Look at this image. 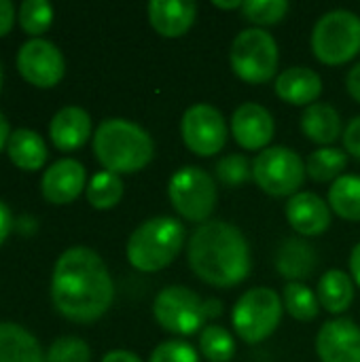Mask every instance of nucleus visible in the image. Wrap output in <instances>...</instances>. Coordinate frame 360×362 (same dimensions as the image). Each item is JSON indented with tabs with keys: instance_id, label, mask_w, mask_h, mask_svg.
Here are the masks:
<instances>
[{
	"instance_id": "f257e3e1",
	"label": "nucleus",
	"mask_w": 360,
	"mask_h": 362,
	"mask_svg": "<svg viewBox=\"0 0 360 362\" xmlns=\"http://www.w3.org/2000/svg\"><path fill=\"white\" fill-rule=\"evenodd\" d=\"M51 299L55 310L72 322L100 320L115 299V284L102 257L87 246L62 252L51 276Z\"/></svg>"
},
{
	"instance_id": "f03ea898",
	"label": "nucleus",
	"mask_w": 360,
	"mask_h": 362,
	"mask_svg": "<svg viewBox=\"0 0 360 362\" xmlns=\"http://www.w3.org/2000/svg\"><path fill=\"white\" fill-rule=\"evenodd\" d=\"M189 265L202 282L231 288L250 274V246L236 225L208 221L189 240Z\"/></svg>"
},
{
	"instance_id": "7ed1b4c3",
	"label": "nucleus",
	"mask_w": 360,
	"mask_h": 362,
	"mask_svg": "<svg viewBox=\"0 0 360 362\" xmlns=\"http://www.w3.org/2000/svg\"><path fill=\"white\" fill-rule=\"evenodd\" d=\"M93 153L106 172L117 176L144 170L155 157V144L146 129L127 119H106L93 136Z\"/></svg>"
},
{
	"instance_id": "20e7f679",
	"label": "nucleus",
	"mask_w": 360,
	"mask_h": 362,
	"mask_svg": "<svg viewBox=\"0 0 360 362\" xmlns=\"http://www.w3.org/2000/svg\"><path fill=\"white\" fill-rule=\"evenodd\" d=\"M185 227L172 216L144 221L127 240V261L144 274H155L172 265L185 246Z\"/></svg>"
},
{
	"instance_id": "39448f33",
	"label": "nucleus",
	"mask_w": 360,
	"mask_h": 362,
	"mask_svg": "<svg viewBox=\"0 0 360 362\" xmlns=\"http://www.w3.org/2000/svg\"><path fill=\"white\" fill-rule=\"evenodd\" d=\"M312 51L327 66H342L360 53V17L352 11L323 15L312 32Z\"/></svg>"
},
{
	"instance_id": "423d86ee",
	"label": "nucleus",
	"mask_w": 360,
	"mask_h": 362,
	"mask_svg": "<svg viewBox=\"0 0 360 362\" xmlns=\"http://www.w3.org/2000/svg\"><path fill=\"white\" fill-rule=\"evenodd\" d=\"M278 42L267 30L248 28L233 38L229 62L236 76L246 83L261 85L272 81L278 70Z\"/></svg>"
},
{
	"instance_id": "0eeeda50",
	"label": "nucleus",
	"mask_w": 360,
	"mask_h": 362,
	"mask_svg": "<svg viewBox=\"0 0 360 362\" xmlns=\"http://www.w3.org/2000/svg\"><path fill=\"white\" fill-rule=\"evenodd\" d=\"M168 195L174 210L189 223H206L219 199L214 178L197 165L180 168L170 178Z\"/></svg>"
},
{
	"instance_id": "6e6552de",
	"label": "nucleus",
	"mask_w": 360,
	"mask_h": 362,
	"mask_svg": "<svg viewBox=\"0 0 360 362\" xmlns=\"http://www.w3.org/2000/svg\"><path fill=\"white\" fill-rule=\"evenodd\" d=\"M282 301L274 288L246 291L233 308V329L246 344L265 341L282 320Z\"/></svg>"
},
{
	"instance_id": "1a4fd4ad",
	"label": "nucleus",
	"mask_w": 360,
	"mask_h": 362,
	"mask_svg": "<svg viewBox=\"0 0 360 362\" xmlns=\"http://www.w3.org/2000/svg\"><path fill=\"white\" fill-rule=\"evenodd\" d=\"M303 159L286 146H269L261 151L252 163V176L261 191L274 197H293L306 180Z\"/></svg>"
},
{
	"instance_id": "9d476101",
	"label": "nucleus",
	"mask_w": 360,
	"mask_h": 362,
	"mask_svg": "<svg viewBox=\"0 0 360 362\" xmlns=\"http://www.w3.org/2000/svg\"><path fill=\"white\" fill-rule=\"evenodd\" d=\"M153 314L161 329L182 337L197 333L208 320L206 301L187 286H166L155 297Z\"/></svg>"
},
{
	"instance_id": "9b49d317",
	"label": "nucleus",
	"mask_w": 360,
	"mask_h": 362,
	"mask_svg": "<svg viewBox=\"0 0 360 362\" xmlns=\"http://www.w3.org/2000/svg\"><path fill=\"white\" fill-rule=\"evenodd\" d=\"M180 134L191 153L197 157H212L221 153L227 142L225 117L210 104H195L182 115Z\"/></svg>"
},
{
	"instance_id": "f8f14e48",
	"label": "nucleus",
	"mask_w": 360,
	"mask_h": 362,
	"mask_svg": "<svg viewBox=\"0 0 360 362\" xmlns=\"http://www.w3.org/2000/svg\"><path fill=\"white\" fill-rule=\"evenodd\" d=\"M17 70L34 87H55L66 72L62 51L45 38H30L17 51Z\"/></svg>"
},
{
	"instance_id": "ddd939ff",
	"label": "nucleus",
	"mask_w": 360,
	"mask_h": 362,
	"mask_svg": "<svg viewBox=\"0 0 360 362\" xmlns=\"http://www.w3.org/2000/svg\"><path fill=\"white\" fill-rule=\"evenodd\" d=\"M316 352L323 362H360V327L350 318H335L320 327Z\"/></svg>"
},
{
	"instance_id": "4468645a",
	"label": "nucleus",
	"mask_w": 360,
	"mask_h": 362,
	"mask_svg": "<svg viewBox=\"0 0 360 362\" xmlns=\"http://www.w3.org/2000/svg\"><path fill=\"white\" fill-rule=\"evenodd\" d=\"M276 132L274 117L269 110L257 102H246L236 108L231 117V134L233 140L246 151H265Z\"/></svg>"
},
{
	"instance_id": "2eb2a0df",
	"label": "nucleus",
	"mask_w": 360,
	"mask_h": 362,
	"mask_svg": "<svg viewBox=\"0 0 360 362\" xmlns=\"http://www.w3.org/2000/svg\"><path fill=\"white\" fill-rule=\"evenodd\" d=\"M85 165L76 159H59L40 178V193L53 206L72 204L85 189Z\"/></svg>"
},
{
	"instance_id": "dca6fc26",
	"label": "nucleus",
	"mask_w": 360,
	"mask_h": 362,
	"mask_svg": "<svg viewBox=\"0 0 360 362\" xmlns=\"http://www.w3.org/2000/svg\"><path fill=\"white\" fill-rule=\"evenodd\" d=\"M289 225L303 238L323 235L331 227V208L316 193H297L286 204Z\"/></svg>"
},
{
	"instance_id": "f3484780",
	"label": "nucleus",
	"mask_w": 360,
	"mask_h": 362,
	"mask_svg": "<svg viewBox=\"0 0 360 362\" xmlns=\"http://www.w3.org/2000/svg\"><path fill=\"white\" fill-rule=\"evenodd\" d=\"M197 17V6L191 0H151L149 21L157 34L178 38L189 32Z\"/></svg>"
},
{
	"instance_id": "a211bd4d",
	"label": "nucleus",
	"mask_w": 360,
	"mask_h": 362,
	"mask_svg": "<svg viewBox=\"0 0 360 362\" xmlns=\"http://www.w3.org/2000/svg\"><path fill=\"white\" fill-rule=\"evenodd\" d=\"M49 136L59 151H76L91 136V117L81 106H64L49 123Z\"/></svg>"
},
{
	"instance_id": "6ab92c4d",
	"label": "nucleus",
	"mask_w": 360,
	"mask_h": 362,
	"mask_svg": "<svg viewBox=\"0 0 360 362\" xmlns=\"http://www.w3.org/2000/svg\"><path fill=\"white\" fill-rule=\"evenodd\" d=\"M276 93L280 100L293 106H312L323 93V78L303 66L284 70L276 78Z\"/></svg>"
},
{
	"instance_id": "aec40b11",
	"label": "nucleus",
	"mask_w": 360,
	"mask_h": 362,
	"mask_svg": "<svg viewBox=\"0 0 360 362\" xmlns=\"http://www.w3.org/2000/svg\"><path fill=\"white\" fill-rule=\"evenodd\" d=\"M276 267L289 282H303L314 276L318 267V255L310 242L301 238H289L278 248Z\"/></svg>"
},
{
	"instance_id": "412c9836",
	"label": "nucleus",
	"mask_w": 360,
	"mask_h": 362,
	"mask_svg": "<svg viewBox=\"0 0 360 362\" xmlns=\"http://www.w3.org/2000/svg\"><path fill=\"white\" fill-rule=\"evenodd\" d=\"M0 362H47V356L28 329L0 322Z\"/></svg>"
},
{
	"instance_id": "4be33fe9",
	"label": "nucleus",
	"mask_w": 360,
	"mask_h": 362,
	"mask_svg": "<svg viewBox=\"0 0 360 362\" xmlns=\"http://www.w3.org/2000/svg\"><path fill=\"white\" fill-rule=\"evenodd\" d=\"M6 153L13 165H17L23 172H36L45 165L49 151L42 140V136L34 129L19 127L11 134V140L6 144Z\"/></svg>"
},
{
	"instance_id": "5701e85b",
	"label": "nucleus",
	"mask_w": 360,
	"mask_h": 362,
	"mask_svg": "<svg viewBox=\"0 0 360 362\" xmlns=\"http://www.w3.org/2000/svg\"><path fill=\"white\" fill-rule=\"evenodd\" d=\"M301 129L308 140L316 144H333L342 136V119L339 112L325 102H316L303 110L301 117Z\"/></svg>"
},
{
	"instance_id": "b1692460",
	"label": "nucleus",
	"mask_w": 360,
	"mask_h": 362,
	"mask_svg": "<svg viewBox=\"0 0 360 362\" xmlns=\"http://www.w3.org/2000/svg\"><path fill=\"white\" fill-rule=\"evenodd\" d=\"M318 301L329 314L346 312L354 301V282L342 269H329L318 282Z\"/></svg>"
},
{
	"instance_id": "393cba45",
	"label": "nucleus",
	"mask_w": 360,
	"mask_h": 362,
	"mask_svg": "<svg viewBox=\"0 0 360 362\" xmlns=\"http://www.w3.org/2000/svg\"><path fill=\"white\" fill-rule=\"evenodd\" d=\"M329 206L344 221L360 223V176H339L329 189Z\"/></svg>"
},
{
	"instance_id": "a878e982",
	"label": "nucleus",
	"mask_w": 360,
	"mask_h": 362,
	"mask_svg": "<svg viewBox=\"0 0 360 362\" xmlns=\"http://www.w3.org/2000/svg\"><path fill=\"white\" fill-rule=\"evenodd\" d=\"M348 165V155L339 148H331V146H323L318 151H314L308 157L306 163V172L312 180L316 182H329V180H337L339 176H344V168Z\"/></svg>"
},
{
	"instance_id": "bb28decb",
	"label": "nucleus",
	"mask_w": 360,
	"mask_h": 362,
	"mask_svg": "<svg viewBox=\"0 0 360 362\" xmlns=\"http://www.w3.org/2000/svg\"><path fill=\"white\" fill-rule=\"evenodd\" d=\"M123 197V180L112 172H98L87 185V202L95 210H110Z\"/></svg>"
},
{
	"instance_id": "cd10ccee",
	"label": "nucleus",
	"mask_w": 360,
	"mask_h": 362,
	"mask_svg": "<svg viewBox=\"0 0 360 362\" xmlns=\"http://www.w3.org/2000/svg\"><path fill=\"white\" fill-rule=\"evenodd\" d=\"M284 308L295 320L310 322L318 316L320 301L318 295L312 288H308L303 282H289L284 286Z\"/></svg>"
},
{
	"instance_id": "c85d7f7f",
	"label": "nucleus",
	"mask_w": 360,
	"mask_h": 362,
	"mask_svg": "<svg viewBox=\"0 0 360 362\" xmlns=\"http://www.w3.org/2000/svg\"><path fill=\"white\" fill-rule=\"evenodd\" d=\"M199 350L210 362H229L236 356V339L219 325H210L202 331Z\"/></svg>"
},
{
	"instance_id": "c756f323",
	"label": "nucleus",
	"mask_w": 360,
	"mask_h": 362,
	"mask_svg": "<svg viewBox=\"0 0 360 362\" xmlns=\"http://www.w3.org/2000/svg\"><path fill=\"white\" fill-rule=\"evenodd\" d=\"M17 19L25 34L40 38L53 23V6L47 0H23Z\"/></svg>"
},
{
	"instance_id": "7c9ffc66",
	"label": "nucleus",
	"mask_w": 360,
	"mask_h": 362,
	"mask_svg": "<svg viewBox=\"0 0 360 362\" xmlns=\"http://www.w3.org/2000/svg\"><path fill=\"white\" fill-rule=\"evenodd\" d=\"M216 178L229 189H238L246 185L252 176V163L244 155H227L216 163Z\"/></svg>"
},
{
	"instance_id": "2f4dec72",
	"label": "nucleus",
	"mask_w": 360,
	"mask_h": 362,
	"mask_svg": "<svg viewBox=\"0 0 360 362\" xmlns=\"http://www.w3.org/2000/svg\"><path fill=\"white\" fill-rule=\"evenodd\" d=\"M242 13L257 25H272L284 19L289 13L286 0H248L242 4Z\"/></svg>"
},
{
	"instance_id": "473e14b6",
	"label": "nucleus",
	"mask_w": 360,
	"mask_h": 362,
	"mask_svg": "<svg viewBox=\"0 0 360 362\" xmlns=\"http://www.w3.org/2000/svg\"><path fill=\"white\" fill-rule=\"evenodd\" d=\"M91 350L89 346L79 337H57L49 350L47 362H89Z\"/></svg>"
},
{
	"instance_id": "72a5a7b5",
	"label": "nucleus",
	"mask_w": 360,
	"mask_h": 362,
	"mask_svg": "<svg viewBox=\"0 0 360 362\" xmlns=\"http://www.w3.org/2000/svg\"><path fill=\"white\" fill-rule=\"evenodd\" d=\"M149 362H199V356L191 344L180 339H170L153 350Z\"/></svg>"
},
{
	"instance_id": "f704fd0d",
	"label": "nucleus",
	"mask_w": 360,
	"mask_h": 362,
	"mask_svg": "<svg viewBox=\"0 0 360 362\" xmlns=\"http://www.w3.org/2000/svg\"><path fill=\"white\" fill-rule=\"evenodd\" d=\"M344 146L350 155L360 159V115L354 117L344 132Z\"/></svg>"
},
{
	"instance_id": "c9c22d12",
	"label": "nucleus",
	"mask_w": 360,
	"mask_h": 362,
	"mask_svg": "<svg viewBox=\"0 0 360 362\" xmlns=\"http://www.w3.org/2000/svg\"><path fill=\"white\" fill-rule=\"evenodd\" d=\"M15 23V6L8 0H0V38L11 32Z\"/></svg>"
},
{
	"instance_id": "e433bc0d",
	"label": "nucleus",
	"mask_w": 360,
	"mask_h": 362,
	"mask_svg": "<svg viewBox=\"0 0 360 362\" xmlns=\"http://www.w3.org/2000/svg\"><path fill=\"white\" fill-rule=\"evenodd\" d=\"M13 229V216H11V210L6 208L4 202H0V246L4 244V240L8 238Z\"/></svg>"
},
{
	"instance_id": "4c0bfd02",
	"label": "nucleus",
	"mask_w": 360,
	"mask_h": 362,
	"mask_svg": "<svg viewBox=\"0 0 360 362\" xmlns=\"http://www.w3.org/2000/svg\"><path fill=\"white\" fill-rule=\"evenodd\" d=\"M346 87L350 91V95L360 104V64H356L350 72H348V78H346Z\"/></svg>"
},
{
	"instance_id": "58836bf2",
	"label": "nucleus",
	"mask_w": 360,
	"mask_h": 362,
	"mask_svg": "<svg viewBox=\"0 0 360 362\" xmlns=\"http://www.w3.org/2000/svg\"><path fill=\"white\" fill-rule=\"evenodd\" d=\"M102 362H142L134 352H127V350H112L108 354H104Z\"/></svg>"
},
{
	"instance_id": "ea45409f",
	"label": "nucleus",
	"mask_w": 360,
	"mask_h": 362,
	"mask_svg": "<svg viewBox=\"0 0 360 362\" xmlns=\"http://www.w3.org/2000/svg\"><path fill=\"white\" fill-rule=\"evenodd\" d=\"M350 272H352V278L354 282L359 284L360 288V242L352 248V257H350Z\"/></svg>"
},
{
	"instance_id": "a19ab883",
	"label": "nucleus",
	"mask_w": 360,
	"mask_h": 362,
	"mask_svg": "<svg viewBox=\"0 0 360 362\" xmlns=\"http://www.w3.org/2000/svg\"><path fill=\"white\" fill-rule=\"evenodd\" d=\"M11 125H8V121H6V117L0 112V153H2V148H6V144H8V140H11Z\"/></svg>"
},
{
	"instance_id": "79ce46f5",
	"label": "nucleus",
	"mask_w": 360,
	"mask_h": 362,
	"mask_svg": "<svg viewBox=\"0 0 360 362\" xmlns=\"http://www.w3.org/2000/svg\"><path fill=\"white\" fill-rule=\"evenodd\" d=\"M223 314V303L214 297L206 299V316L208 318H219Z\"/></svg>"
},
{
	"instance_id": "37998d69",
	"label": "nucleus",
	"mask_w": 360,
	"mask_h": 362,
	"mask_svg": "<svg viewBox=\"0 0 360 362\" xmlns=\"http://www.w3.org/2000/svg\"><path fill=\"white\" fill-rule=\"evenodd\" d=\"M244 2L240 0H233V2H221V0H214V6L216 8H225V11H231V8H242Z\"/></svg>"
},
{
	"instance_id": "c03bdc74",
	"label": "nucleus",
	"mask_w": 360,
	"mask_h": 362,
	"mask_svg": "<svg viewBox=\"0 0 360 362\" xmlns=\"http://www.w3.org/2000/svg\"><path fill=\"white\" fill-rule=\"evenodd\" d=\"M2 81H4V74H2V64H0V89H2Z\"/></svg>"
}]
</instances>
